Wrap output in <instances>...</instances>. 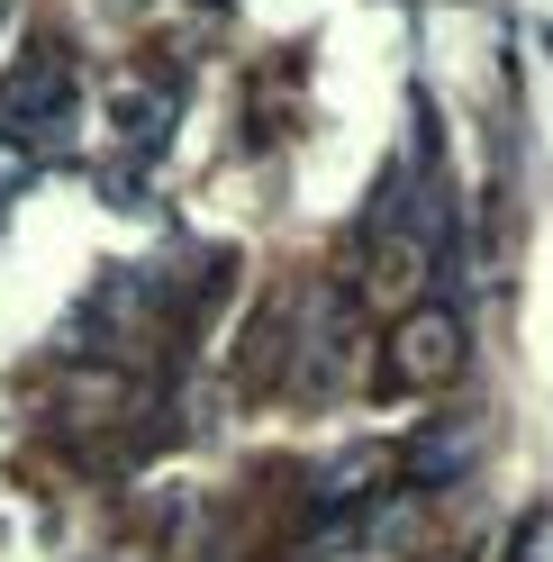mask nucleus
Listing matches in <instances>:
<instances>
[{
  "label": "nucleus",
  "mask_w": 553,
  "mask_h": 562,
  "mask_svg": "<svg viewBox=\"0 0 553 562\" xmlns=\"http://www.w3.org/2000/svg\"><path fill=\"white\" fill-rule=\"evenodd\" d=\"M64 110H74V82H64V64H55V55H19V74L0 82V119L27 127V136H46Z\"/></svg>",
  "instance_id": "obj_1"
},
{
  "label": "nucleus",
  "mask_w": 553,
  "mask_h": 562,
  "mask_svg": "<svg viewBox=\"0 0 553 562\" xmlns=\"http://www.w3.org/2000/svg\"><path fill=\"white\" fill-rule=\"evenodd\" d=\"M391 355H399V372H408V381H454V372H463V327L444 318V308H418V318L399 327Z\"/></svg>",
  "instance_id": "obj_2"
}]
</instances>
